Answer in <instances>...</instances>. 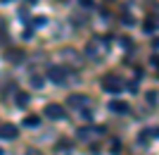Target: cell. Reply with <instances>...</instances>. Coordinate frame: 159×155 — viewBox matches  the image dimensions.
<instances>
[{
	"mask_svg": "<svg viewBox=\"0 0 159 155\" xmlns=\"http://www.w3.org/2000/svg\"><path fill=\"white\" fill-rule=\"evenodd\" d=\"M31 86L33 88H43V76H31Z\"/></svg>",
	"mask_w": 159,
	"mask_h": 155,
	"instance_id": "12",
	"label": "cell"
},
{
	"mask_svg": "<svg viewBox=\"0 0 159 155\" xmlns=\"http://www.w3.org/2000/svg\"><path fill=\"white\" fill-rule=\"evenodd\" d=\"M66 74H69V72H66L64 67H50V72H48V79L55 81V84H64Z\"/></svg>",
	"mask_w": 159,
	"mask_h": 155,
	"instance_id": "4",
	"label": "cell"
},
{
	"mask_svg": "<svg viewBox=\"0 0 159 155\" xmlns=\"http://www.w3.org/2000/svg\"><path fill=\"white\" fill-rule=\"evenodd\" d=\"M145 31H147V34H150V31H154V17H150V19H147V24H145Z\"/></svg>",
	"mask_w": 159,
	"mask_h": 155,
	"instance_id": "15",
	"label": "cell"
},
{
	"mask_svg": "<svg viewBox=\"0 0 159 155\" xmlns=\"http://www.w3.org/2000/svg\"><path fill=\"white\" fill-rule=\"evenodd\" d=\"M43 115L50 117V119H64L66 112H64V108H62V105H57V103H48L45 110H43Z\"/></svg>",
	"mask_w": 159,
	"mask_h": 155,
	"instance_id": "1",
	"label": "cell"
},
{
	"mask_svg": "<svg viewBox=\"0 0 159 155\" xmlns=\"http://www.w3.org/2000/svg\"><path fill=\"white\" fill-rule=\"evenodd\" d=\"M14 103H17V108H26V105H29V93L19 91V93L14 95Z\"/></svg>",
	"mask_w": 159,
	"mask_h": 155,
	"instance_id": "8",
	"label": "cell"
},
{
	"mask_svg": "<svg viewBox=\"0 0 159 155\" xmlns=\"http://www.w3.org/2000/svg\"><path fill=\"white\" fill-rule=\"evenodd\" d=\"M29 155H40V153H38V150H29Z\"/></svg>",
	"mask_w": 159,
	"mask_h": 155,
	"instance_id": "17",
	"label": "cell"
},
{
	"mask_svg": "<svg viewBox=\"0 0 159 155\" xmlns=\"http://www.w3.org/2000/svg\"><path fill=\"white\" fill-rule=\"evenodd\" d=\"M24 124H26V127H38V124H40V117L31 115V117H26V119H24Z\"/></svg>",
	"mask_w": 159,
	"mask_h": 155,
	"instance_id": "10",
	"label": "cell"
},
{
	"mask_svg": "<svg viewBox=\"0 0 159 155\" xmlns=\"http://www.w3.org/2000/svg\"><path fill=\"white\" fill-rule=\"evenodd\" d=\"M5 57H7L10 62H21L24 53H21V50H7V53H5Z\"/></svg>",
	"mask_w": 159,
	"mask_h": 155,
	"instance_id": "9",
	"label": "cell"
},
{
	"mask_svg": "<svg viewBox=\"0 0 159 155\" xmlns=\"http://www.w3.org/2000/svg\"><path fill=\"white\" fill-rule=\"evenodd\" d=\"M17 136H19V129L14 124H0V138L10 141V138H17Z\"/></svg>",
	"mask_w": 159,
	"mask_h": 155,
	"instance_id": "5",
	"label": "cell"
},
{
	"mask_svg": "<svg viewBox=\"0 0 159 155\" xmlns=\"http://www.w3.org/2000/svg\"><path fill=\"white\" fill-rule=\"evenodd\" d=\"M154 136H157V129H150V131H143V134H140V141L145 143L147 138H154Z\"/></svg>",
	"mask_w": 159,
	"mask_h": 155,
	"instance_id": "11",
	"label": "cell"
},
{
	"mask_svg": "<svg viewBox=\"0 0 159 155\" xmlns=\"http://www.w3.org/2000/svg\"><path fill=\"white\" fill-rule=\"evenodd\" d=\"M109 110H112V112H121V115H126L128 105L124 100H112V103H109Z\"/></svg>",
	"mask_w": 159,
	"mask_h": 155,
	"instance_id": "6",
	"label": "cell"
},
{
	"mask_svg": "<svg viewBox=\"0 0 159 155\" xmlns=\"http://www.w3.org/2000/svg\"><path fill=\"white\" fill-rule=\"evenodd\" d=\"M102 88H105V91H109V93H119L121 88H124V84L119 81V76L107 74L105 79H102Z\"/></svg>",
	"mask_w": 159,
	"mask_h": 155,
	"instance_id": "2",
	"label": "cell"
},
{
	"mask_svg": "<svg viewBox=\"0 0 159 155\" xmlns=\"http://www.w3.org/2000/svg\"><path fill=\"white\" fill-rule=\"evenodd\" d=\"M69 105H71V108H86L88 98L86 95H71V98H69Z\"/></svg>",
	"mask_w": 159,
	"mask_h": 155,
	"instance_id": "7",
	"label": "cell"
},
{
	"mask_svg": "<svg viewBox=\"0 0 159 155\" xmlns=\"http://www.w3.org/2000/svg\"><path fill=\"white\" fill-rule=\"evenodd\" d=\"M147 103H150V105H157V91H150V93H147Z\"/></svg>",
	"mask_w": 159,
	"mask_h": 155,
	"instance_id": "14",
	"label": "cell"
},
{
	"mask_svg": "<svg viewBox=\"0 0 159 155\" xmlns=\"http://www.w3.org/2000/svg\"><path fill=\"white\" fill-rule=\"evenodd\" d=\"M31 24H33V27H45V24H48V19H45V17H36V19H33Z\"/></svg>",
	"mask_w": 159,
	"mask_h": 155,
	"instance_id": "13",
	"label": "cell"
},
{
	"mask_svg": "<svg viewBox=\"0 0 159 155\" xmlns=\"http://www.w3.org/2000/svg\"><path fill=\"white\" fill-rule=\"evenodd\" d=\"M81 2H83V7H90V5H93L90 0H81Z\"/></svg>",
	"mask_w": 159,
	"mask_h": 155,
	"instance_id": "16",
	"label": "cell"
},
{
	"mask_svg": "<svg viewBox=\"0 0 159 155\" xmlns=\"http://www.w3.org/2000/svg\"><path fill=\"white\" fill-rule=\"evenodd\" d=\"M107 50V43H102V38H93L88 43V55H93V57H102Z\"/></svg>",
	"mask_w": 159,
	"mask_h": 155,
	"instance_id": "3",
	"label": "cell"
}]
</instances>
